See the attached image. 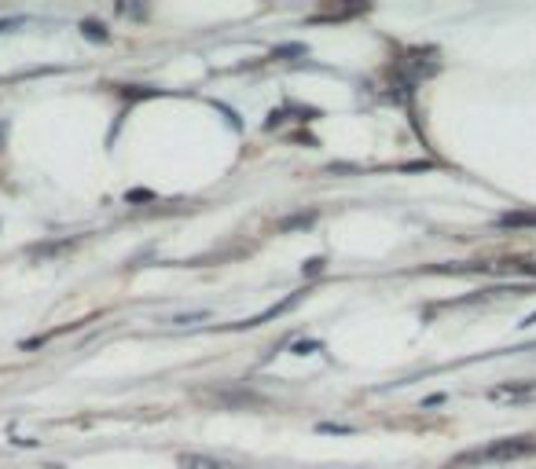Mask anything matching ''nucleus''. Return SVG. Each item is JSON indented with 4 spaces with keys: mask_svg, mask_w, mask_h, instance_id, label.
Returning <instances> with one entry per match:
<instances>
[{
    "mask_svg": "<svg viewBox=\"0 0 536 469\" xmlns=\"http://www.w3.org/2000/svg\"><path fill=\"white\" fill-rule=\"evenodd\" d=\"M529 451H536L533 440H500V444L478 447L474 454H463L459 462H503V459H521Z\"/></svg>",
    "mask_w": 536,
    "mask_h": 469,
    "instance_id": "nucleus-1",
    "label": "nucleus"
},
{
    "mask_svg": "<svg viewBox=\"0 0 536 469\" xmlns=\"http://www.w3.org/2000/svg\"><path fill=\"white\" fill-rule=\"evenodd\" d=\"M181 469H228V462L210 459V454H181Z\"/></svg>",
    "mask_w": 536,
    "mask_h": 469,
    "instance_id": "nucleus-2",
    "label": "nucleus"
},
{
    "mask_svg": "<svg viewBox=\"0 0 536 469\" xmlns=\"http://www.w3.org/2000/svg\"><path fill=\"white\" fill-rule=\"evenodd\" d=\"M536 224V213H507L500 216V228H533Z\"/></svg>",
    "mask_w": 536,
    "mask_h": 469,
    "instance_id": "nucleus-3",
    "label": "nucleus"
},
{
    "mask_svg": "<svg viewBox=\"0 0 536 469\" xmlns=\"http://www.w3.org/2000/svg\"><path fill=\"white\" fill-rule=\"evenodd\" d=\"M81 33L88 37V41H107V30L99 22H81Z\"/></svg>",
    "mask_w": 536,
    "mask_h": 469,
    "instance_id": "nucleus-4",
    "label": "nucleus"
},
{
    "mask_svg": "<svg viewBox=\"0 0 536 469\" xmlns=\"http://www.w3.org/2000/svg\"><path fill=\"white\" fill-rule=\"evenodd\" d=\"M533 393V385H503V389H496L492 396H526Z\"/></svg>",
    "mask_w": 536,
    "mask_h": 469,
    "instance_id": "nucleus-5",
    "label": "nucleus"
},
{
    "mask_svg": "<svg viewBox=\"0 0 536 469\" xmlns=\"http://www.w3.org/2000/svg\"><path fill=\"white\" fill-rule=\"evenodd\" d=\"M320 271H324V260L320 257H312L309 264H305V275H320Z\"/></svg>",
    "mask_w": 536,
    "mask_h": 469,
    "instance_id": "nucleus-6",
    "label": "nucleus"
},
{
    "mask_svg": "<svg viewBox=\"0 0 536 469\" xmlns=\"http://www.w3.org/2000/svg\"><path fill=\"white\" fill-rule=\"evenodd\" d=\"M0 139H4V125H0Z\"/></svg>",
    "mask_w": 536,
    "mask_h": 469,
    "instance_id": "nucleus-7",
    "label": "nucleus"
}]
</instances>
